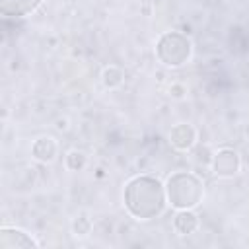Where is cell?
Segmentation results:
<instances>
[{
	"label": "cell",
	"mask_w": 249,
	"mask_h": 249,
	"mask_svg": "<svg viewBox=\"0 0 249 249\" xmlns=\"http://www.w3.org/2000/svg\"><path fill=\"white\" fill-rule=\"evenodd\" d=\"M37 247L35 239L18 228H2L0 230V249H31Z\"/></svg>",
	"instance_id": "obj_5"
},
{
	"label": "cell",
	"mask_w": 249,
	"mask_h": 249,
	"mask_svg": "<svg viewBox=\"0 0 249 249\" xmlns=\"http://www.w3.org/2000/svg\"><path fill=\"white\" fill-rule=\"evenodd\" d=\"M195 140H196V132L191 124L179 123L169 130V142L177 150H189L195 144Z\"/></svg>",
	"instance_id": "obj_7"
},
{
	"label": "cell",
	"mask_w": 249,
	"mask_h": 249,
	"mask_svg": "<svg viewBox=\"0 0 249 249\" xmlns=\"http://www.w3.org/2000/svg\"><path fill=\"white\" fill-rule=\"evenodd\" d=\"M66 165H68V169L78 171V169H82V167L86 165V156H84L82 152H78V150H72V152L66 156Z\"/></svg>",
	"instance_id": "obj_11"
},
{
	"label": "cell",
	"mask_w": 249,
	"mask_h": 249,
	"mask_svg": "<svg viewBox=\"0 0 249 249\" xmlns=\"http://www.w3.org/2000/svg\"><path fill=\"white\" fill-rule=\"evenodd\" d=\"M74 231H76V235H86V233L89 231V220L78 218V220L74 222Z\"/></svg>",
	"instance_id": "obj_12"
},
{
	"label": "cell",
	"mask_w": 249,
	"mask_h": 249,
	"mask_svg": "<svg viewBox=\"0 0 249 249\" xmlns=\"http://www.w3.org/2000/svg\"><path fill=\"white\" fill-rule=\"evenodd\" d=\"M33 156L41 161H51L54 156H56V142L51 138V136H43L39 140H35L33 148H31Z\"/></svg>",
	"instance_id": "obj_9"
},
{
	"label": "cell",
	"mask_w": 249,
	"mask_h": 249,
	"mask_svg": "<svg viewBox=\"0 0 249 249\" xmlns=\"http://www.w3.org/2000/svg\"><path fill=\"white\" fill-rule=\"evenodd\" d=\"M173 228H175L177 233H181V235L193 233V231L198 228V218H196L189 208L179 210V212L175 214V218H173Z\"/></svg>",
	"instance_id": "obj_8"
},
{
	"label": "cell",
	"mask_w": 249,
	"mask_h": 249,
	"mask_svg": "<svg viewBox=\"0 0 249 249\" xmlns=\"http://www.w3.org/2000/svg\"><path fill=\"white\" fill-rule=\"evenodd\" d=\"M239 165H241L239 154L231 148H222L212 161V169L218 177H233L239 171Z\"/></svg>",
	"instance_id": "obj_4"
},
{
	"label": "cell",
	"mask_w": 249,
	"mask_h": 249,
	"mask_svg": "<svg viewBox=\"0 0 249 249\" xmlns=\"http://www.w3.org/2000/svg\"><path fill=\"white\" fill-rule=\"evenodd\" d=\"M156 54L167 66H181L191 56V41L179 31H167L160 37Z\"/></svg>",
	"instance_id": "obj_3"
},
{
	"label": "cell",
	"mask_w": 249,
	"mask_h": 249,
	"mask_svg": "<svg viewBox=\"0 0 249 249\" xmlns=\"http://www.w3.org/2000/svg\"><path fill=\"white\" fill-rule=\"evenodd\" d=\"M165 195H167L171 206H175L179 210L193 208L202 198V183L196 175L187 173V171H179L167 179Z\"/></svg>",
	"instance_id": "obj_2"
},
{
	"label": "cell",
	"mask_w": 249,
	"mask_h": 249,
	"mask_svg": "<svg viewBox=\"0 0 249 249\" xmlns=\"http://www.w3.org/2000/svg\"><path fill=\"white\" fill-rule=\"evenodd\" d=\"M103 84H105L107 88H117V86H121V84H123V72H121L117 66L105 68V72H103Z\"/></svg>",
	"instance_id": "obj_10"
},
{
	"label": "cell",
	"mask_w": 249,
	"mask_h": 249,
	"mask_svg": "<svg viewBox=\"0 0 249 249\" xmlns=\"http://www.w3.org/2000/svg\"><path fill=\"white\" fill-rule=\"evenodd\" d=\"M124 206L138 220L156 218L165 208V189L154 177H134L124 187Z\"/></svg>",
	"instance_id": "obj_1"
},
{
	"label": "cell",
	"mask_w": 249,
	"mask_h": 249,
	"mask_svg": "<svg viewBox=\"0 0 249 249\" xmlns=\"http://www.w3.org/2000/svg\"><path fill=\"white\" fill-rule=\"evenodd\" d=\"M43 0H0V12L8 18H23L35 12Z\"/></svg>",
	"instance_id": "obj_6"
}]
</instances>
